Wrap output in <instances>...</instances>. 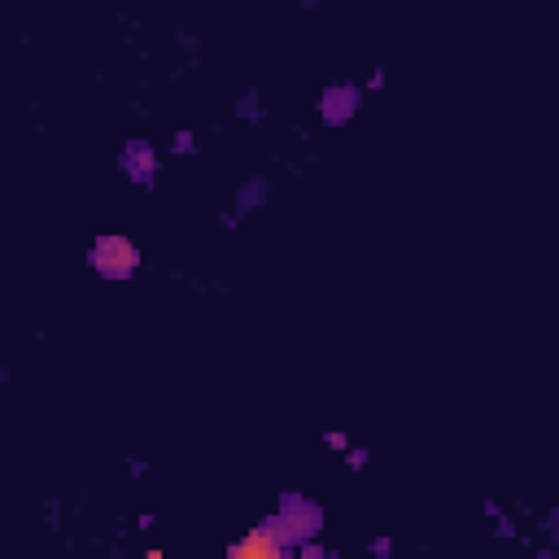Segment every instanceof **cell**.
Returning <instances> with one entry per match:
<instances>
[{"label": "cell", "instance_id": "1", "mask_svg": "<svg viewBox=\"0 0 559 559\" xmlns=\"http://www.w3.org/2000/svg\"><path fill=\"white\" fill-rule=\"evenodd\" d=\"M136 263H140V254L127 236H101V241L92 245V267H97L101 276L123 280V276H132Z\"/></svg>", "mask_w": 559, "mask_h": 559}, {"label": "cell", "instance_id": "2", "mask_svg": "<svg viewBox=\"0 0 559 559\" xmlns=\"http://www.w3.org/2000/svg\"><path fill=\"white\" fill-rule=\"evenodd\" d=\"M284 551V538H280V529L276 525H258L249 538L241 542H232V559H276Z\"/></svg>", "mask_w": 559, "mask_h": 559}, {"label": "cell", "instance_id": "3", "mask_svg": "<svg viewBox=\"0 0 559 559\" xmlns=\"http://www.w3.org/2000/svg\"><path fill=\"white\" fill-rule=\"evenodd\" d=\"M354 101H359V92H354V88L324 92V118H328V123H341L346 114H354Z\"/></svg>", "mask_w": 559, "mask_h": 559}, {"label": "cell", "instance_id": "4", "mask_svg": "<svg viewBox=\"0 0 559 559\" xmlns=\"http://www.w3.org/2000/svg\"><path fill=\"white\" fill-rule=\"evenodd\" d=\"M127 166H132V171H136L132 180H149V175H153V153H149L145 145H140V149L132 145V149H127Z\"/></svg>", "mask_w": 559, "mask_h": 559}, {"label": "cell", "instance_id": "5", "mask_svg": "<svg viewBox=\"0 0 559 559\" xmlns=\"http://www.w3.org/2000/svg\"><path fill=\"white\" fill-rule=\"evenodd\" d=\"M328 446L332 450H350V437L346 433H328Z\"/></svg>", "mask_w": 559, "mask_h": 559}]
</instances>
